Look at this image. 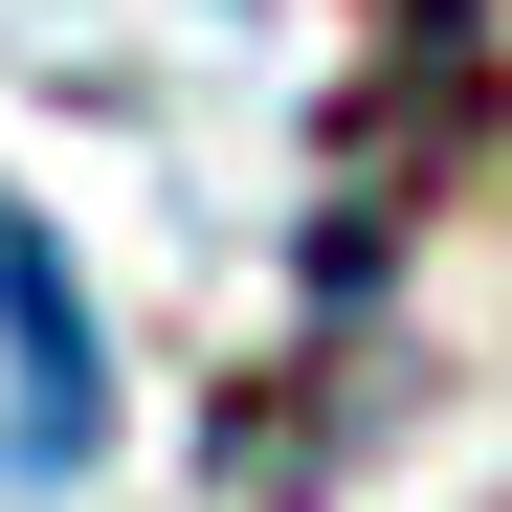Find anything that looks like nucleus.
Returning <instances> with one entry per match:
<instances>
[{
    "label": "nucleus",
    "instance_id": "nucleus-1",
    "mask_svg": "<svg viewBox=\"0 0 512 512\" xmlns=\"http://www.w3.org/2000/svg\"><path fill=\"white\" fill-rule=\"evenodd\" d=\"M0 379H23V401H0L23 490H67V468L112 446V357H90V290H67V245H45V223H0Z\"/></svg>",
    "mask_w": 512,
    "mask_h": 512
}]
</instances>
